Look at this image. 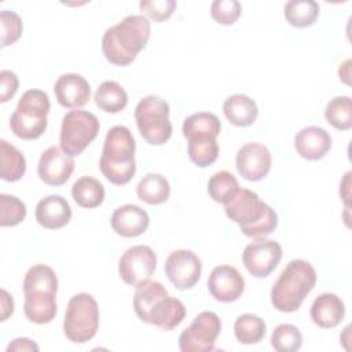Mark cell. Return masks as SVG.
<instances>
[{"label": "cell", "instance_id": "cell-1", "mask_svg": "<svg viewBox=\"0 0 352 352\" xmlns=\"http://www.w3.org/2000/svg\"><path fill=\"white\" fill-rule=\"evenodd\" d=\"M150 38V22L144 15H128L109 28L102 37L104 58L116 66L131 65Z\"/></svg>", "mask_w": 352, "mask_h": 352}, {"label": "cell", "instance_id": "cell-2", "mask_svg": "<svg viewBox=\"0 0 352 352\" xmlns=\"http://www.w3.org/2000/svg\"><path fill=\"white\" fill-rule=\"evenodd\" d=\"M224 210L227 217L236 223L241 232L249 238H264L272 234L278 226L276 212L248 188H239L224 204Z\"/></svg>", "mask_w": 352, "mask_h": 352}, {"label": "cell", "instance_id": "cell-3", "mask_svg": "<svg viewBox=\"0 0 352 352\" xmlns=\"http://www.w3.org/2000/svg\"><path fill=\"white\" fill-rule=\"evenodd\" d=\"M135 138L126 126L116 125L107 131L99 169L111 184L124 186L135 176Z\"/></svg>", "mask_w": 352, "mask_h": 352}, {"label": "cell", "instance_id": "cell-4", "mask_svg": "<svg viewBox=\"0 0 352 352\" xmlns=\"http://www.w3.org/2000/svg\"><path fill=\"white\" fill-rule=\"evenodd\" d=\"M315 268L302 258L292 260L271 289V304L280 312H294L316 285Z\"/></svg>", "mask_w": 352, "mask_h": 352}, {"label": "cell", "instance_id": "cell-5", "mask_svg": "<svg viewBox=\"0 0 352 352\" xmlns=\"http://www.w3.org/2000/svg\"><path fill=\"white\" fill-rule=\"evenodd\" d=\"M51 103L41 89H28L19 99L15 111L10 117L11 132L23 140H34L47 129V116Z\"/></svg>", "mask_w": 352, "mask_h": 352}, {"label": "cell", "instance_id": "cell-6", "mask_svg": "<svg viewBox=\"0 0 352 352\" xmlns=\"http://www.w3.org/2000/svg\"><path fill=\"white\" fill-rule=\"evenodd\" d=\"M99 329V307L88 293L73 296L65 312L63 334L74 344L91 341Z\"/></svg>", "mask_w": 352, "mask_h": 352}, {"label": "cell", "instance_id": "cell-7", "mask_svg": "<svg viewBox=\"0 0 352 352\" xmlns=\"http://www.w3.org/2000/svg\"><path fill=\"white\" fill-rule=\"evenodd\" d=\"M169 113L168 102L160 96L148 95L139 100L135 107V120L142 138L147 143L161 146L170 139L173 126L169 121Z\"/></svg>", "mask_w": 352, "mask_h": 352}, {"label": "cell", "instance_id": "cell-8", "mask_svg": "<svg viewBox=\"0 0 352 352\" xmlns=\"http://www.w3.org/2000/svg\"><path fill=\"white\" fill-rule=\"evenodd\" d=\"M99 120L85 110H70L62 118L59 143L60 148L70 157L80 155L98 136Z\"/></svg>", "mask_w": 352, "mask_h": 352}, {"label": "cell", "instance_id": "cell-9", "mask_svg": "<svg viewBox=\"0 0 352 352\" xmlns=\"http://www.w3.org/2000/svg\"><path fill=\"white\" fill-rule=\"evenodd\" d=\"M221 331L220 318L210 311L198 314L191 324L179 336V348L182 352H210Z\"/></svg>", "mask_w": 352, "mask_h": 352}, {"label": "cell", "instance_id": "cell-10", "mask_svg": "<svg viewBox=\"0 0 352 352\" xmlns=\"http://www.w3.org/2000/svg\"><path fill=\"white\" fill-rule=\"evenodd\" d=\"M157 268V254L147 245L126 249L118 261L120 278L129 286H138L151 278Z\"/></svg>", "mask_w": 352, "mask_h": 352}, {"label": "cell", "instance_id": "cell-11", "mask_svg": "<svg viewBox=\"0 0 352 352\" xmlns=\"http://www.w3.org/2000/svg\"><path fill=\"white\" fill-rule=\"evenodd\" d=\"M282 246L274 239L257 238L242 253V261L254 278H267L282 260Z\"/></svg>", "mask_w": 352, "mask_h": 352}, {"label": "cell", "instance_id": "cell-12", "mask_svg": "<svg viewBox=\"0 0 352 352\" xmlns=\"http://www.w3.org/2000/svg\"><path fill=\"white\" fill-rule=\"evenodd\" d=\"M165 274L170 283L179 290H187L197 285L202 272L199 257L186 249L172 252L165 261Z\"/></svg>", "mask_w": 352, "mask_h": 352}, {"label": "cell", "instance_id": "cell-13", "mask_svg": "<svg viewBox=\"0 0 352 352\" xmlns=\"http://www.w3.org/2000/svg\"><path fill=\"white\" fill-rule=\"evenodd\" d=\"M271 165V151L267 146L256 142L243 144L235 157L238 173L249 182H258L264 179L270 173Z\"/></svg>", "mask_w": 352, "mask_h": 352}, {"label": "cell", "instance_id": "cell-14", "mask_svg": "<svg viewBox=\"0 0 352 352\" xmlns=\"http://www.w3.org/2000/svg\"><path fill=\"white\" fill-rule=\"evenodd\" d=\"M74 170V160L60 147L51 146L40 155L37 175L41 182L48 186L65 184Z\"/></svg>", "mask_w": 352, "mask_h": 352}, {"label": "cell", "instance_id": "cell-15", "mask_svg": "<svg viewBox=\"0 0 352 352\" xmlns=\"http://www.w3.org/2000/svg\"><path fill=\"white\" fill-rule=\"evenodd\" d=\"M208 290L220 302H234L245 290V279L235 267L217 265L208 278Z\"/></svg>", "mask_w": 352, "mask_h": 352}, {"label": "cell", "instance_id": "cell-16", "mask_svg": "<svg viewBox=\"0 0 352 352\" xmlns=\"http://www.w3.org/2000/svg\"><path fill=\"white\" fill-rule=\"evenodd\" d=\"M54 92L58 103L70 110H78L85 106L91 98L89 82L77 73H66L58 77Z\"/></svg>", "mask_w": 352, "mask_h": 352}, {"label": "cell", "instance_id": "cell-17", "mask_svg": "<svg viewBox=\"0 0 352 352\" xmlns=\"http://www.w3.org/2000/svg\"><path fill=\"white\" fill-rule=\"evenodd\" d=\"M333 140L330 133L316 125L300 129L294 138V148L300 157L308 161L322 160L331 148Z\"/></svg>", "mask_w": 352, "mask_h": 352}, {"label": "cell", "instance_id": "cell-18", "mask_svg": "<svg viewBox=\"0 0 352 352\" xmlns=\"http://www.w3.org/2000/svg\"><path fill=\"white\" fill-rule=\"evenodd\" d=\"M111 228L116 234L124 238H136L146 232L150 224V217L144 209L138 205L126 204L118 206L110 219Z\"/></svg>", "mask_w": 352, "mask_h": 352}, {"label": "cell", "instance_id": "cell-19", "mask_svg": "<svg viewBox=\"0 0 352 352\" xmlns=\"http://www.w3.org/2000/svg\"><path fill=\"white\" fill-rule=\"evenodd\" d=\"M184 318H186L184 304L179 298L166 294L154 304L144 323L154 324L162 331H169L177 327Z\"/></svg>", "mask_w": 352, "mask_h": 352}, {"label": "cell", "instance_id": "cell-20", "mask_svg": "<svg viewBox=\"0 0 352 352\" xmlns=\"http://www.w3.org/2000/svg\"><path fill=\"white\" fill-rule=\"evenodd\" d=\"M309 315L318 327L333 329L342 322L345 316V304L334 293H322L314 300Z\"/></svg>", "mask_w": 352, "mask_h": 352}, {"label": "cell", "instance_id": "cell-21", "mask_svg": "<svg viewBox=\"0 0 352 352\" xmlns=\"http://www.w3.org/2000/svg\"><path fill=\"white\" fill-rule=\"evenodd\" d=\"M36 220L47 230H59L72 220V208L62 195H48L38 201Z\"/></svg>", "mask_w": 352, "mask_h": 352}, {"label": "cell", "instance_id": "cell-22", "mask_svg": "<svg viewBox=\"0 0 352 352\" xmlns=\"http://www.w3.org/2000/svg\"><path fill=\"white\" fill-rule=\"evenodd\" d=\"M23 312L36 324L50 323L58 312L56 293L50 290H30L25 293Z\"/></svg>", "mask_w": 352, "mask_h": 352}, {"label": "cell", "instance_id": "cell-23", "mask_svg": "<svg viewBox=\"0 0 352 352\" xmlns=\"http://www.w3.org/2000/svg\"><path fill=\"white\" fill-rule=\"evenodd\" d=\"M221 129L220 120L213 113L199 111L188 116L183 122V135L187 142L217 139Z\"/></svg>", "mask_w": 352, "mask_h": 352}, {"label": "cell", "instance_id": "cell-24", "mask_svg": "<svg viewBox=\"0 0 352 352\" xmlns=\"http://www.w3.org/2000/svg\"><path fill=\"white\" fill-rule=\"evenodd\" d=\"M226 118L235 126H250L258 116L256 102L243 94H234L223 103Z\"/></svg>", "mask_w": 352, "mask_h": 352}, {"label": "cell", "instance_id": "cell-25", "mask_svg": "<svg viewBox=\"0 0 352 352\" xmlns=\"http://www.w3.org/2000/svg\"><path fill=\"white\" fill-rule=\"evenodd\" d=\"M136 195L148 205H161L170 195V184L168 179L160 173H147L136 186Z\"/></svg>", "mask_w": 352, "mask_h": 352}, {"label": "cell", "instance_id": "cell-26", "mask_svg": "<svg viewBox=\"0 0 352 352\" xmlns=\"http://www.w3.org/2000/svg\"><path fill=\"white\" fill-rule=\"evenodd\" d=\"M104 187L103 184L91 176H82L77 179L72 187V197L76 204L85 209H94L103 204L104 201Z\"/></svg>", "mask_w": 352, "mask_h": 352}, {"label": "cell", "instance_id": "cell-27", "mask_svg": "<svg viewBox=\"0 0 352 352\" xmlns=\"http://www.w3.org/2000/svg\"><path fill=\"white\" fill-rule=\"evenodd\" d=\"M26 172L25 155L11 143L0 140V177L6 182H16Z\"/></svg>", "mask_w": 352, "mask_h": 352}, {"label": "cell", "instance_id": "cell-28", "mask_svg": "<svg viewBox=\"0 0 352 352\" xmlns=\"http://www.w3.org/2000/svg\"><path fill=\"white\" fill-rule=\"evenodd\" d=\"M96 106L106 113H120L128 104V94L126 91L113 80L103 81L95 95H94Z\"/></svg>", "mask_w": 352, "mask_h": 352}, {"label": "cell", "instance_id": "cell-29", "mask_svg": "<svg viewBox=\"0 0 352 352\" xmlns=\"http://www.w3.org/2000/svg\"><path fill=\"white\" fill-rule=\"evenodd\" d=\"M168 292L165 286L161 282L157 280H146L136 286L135 296H133V309L138 318L144 322L148 312L154 307V304L164 296H166Z\"/></svg>", "mask_w": 352, "mask_h": 352}, {"label": "cell", "instance_id": "cell-30", "mask_svg": "<svg viewBox=\"0 0 352 352\" xmlns=\"http://www.w3.org/2000/svg\"><path fill=\"white\" fill-rule=\"evenodd\" d=\"M286 21L294 28L312 26L319 16V4L314 0H290L285 4Z\"/></svg>", "mask_w": 352, "mask_h": 352}, {"label": "cell", "instance_id": "cell-31", "mask_svg": "<svg viewBox=\"0 0 352 352\" xmlns=\"http://www.w3.org/2000/svg\"><path fill=\"white\" fill-rule=\"evenodd\" d=\"M267 331V324L264 319L253 314H243L235 319L234 333L238 342L245 345H252L260 342Z\"/></svg>", "mask_w": 352, "mask_h": 352}, {"label": "cell", "instance_id": "cell-32", "mask_svg": "<svg viewBox=\"0 0 352 352\" xmlns=\"http://www.w3.org/2000/svg\"><path fill=\"white\" fill-rule=\"evenodd\" d=\"M239 183L236 177L228 170H220L210 176L208 182L209 197L219 204H227L235 192L239 190Z\"/></svg>", "mask_w": 352, "mask_h": 352}, {"label": "cell", "instance_id": "cell-33", "mask_svg": "<svg viewBox=\"0 0 352 352\" xmlns=\"http://www.w3.org/2000/svg\"><path fill=\"white\" fill-rule=\"evenodd\" d=\"M324 118L338 131H349L352 128V100L349 96L333 98L326 109Z\"/></svg>", "mask_w": 352, "mask_h": 352}, {"label": "cell", "instance_id": "cell-34", "mask_svg": "<svg viewBox=\"0 0 352 352\" xmlns=\"http://www.w3.org/2000/svg\"><path fill=\"white\" fill-rule=\"evenodd\" d=\"M23 293L30 290H58V278L55 271L44 264H36L28 270L23 278Z\"/></svg>", "mask_w": 352, "mask_h": 352}, {"label": "cell", "instance_id": "cell-35", "mask_svg": "<svg viewBox=\"0 0 352 352\" xmlns=\"http://www.w3.org/2000/svg\"><path fill=\"white\" fill-rule=\"evenodd\" d=\"M271 345L278 352H296L302 345V334L297 326L282 323L272 331Z\"/></svg>", "mask_w": 352, "mask_h": 352}, {"label": "cell", "instance_id": "cell-36", "mask_svg": "<svg viewBox=\"0 0 352 352\" xmlns=\"http://www.w3.org/2000/svg\"><path fill=\"white\" fill-rule=\"evenodd\" d=\"M26 217V205L16 197L0 194V226L14 227Z\"/></svg>", "mask_w": 352, "mask_h": 352}, {"label": "cell", "instance_id": "cell-37", "mask_svg": "<svg viewBox=\"0 0 352 352\" xmlns=\"http://www.w3.org/2000/svg\"><path fill=\"white\" fill-rule=\"evenodd\" d=\"M188 158L190 161L199 166L208 168L214 164L219 157V143L217 139L202 140V142H188Z\"/></svg>", "mask_w": 352, "mask_h": 352}, {"label": "cell", "instance_id": "cell-38", "mask_svg": "<svg viewBox=\"0 0 352 352\" xmlns=\"http://www.w3.org/2000/svg\"><path fill=\"white\" fill-rule=\"evenodd\" d=\"M0 29H1V47L12 45L22 34L23 23L21 16L10 10L0 12Z\"/></svg>", "mask_w": 352, "mask_h": 352}, {"label": "cell", "instance_id": "cell-39", "mask_svg": "<svg viewBox=\"0 0 352 352\" xmlns=\"http://www.w3.org/2000/svg\"><path fill=\"white\" fill-rule=\"evenodd\" d=\"M241 12V4L236 0H214L210 4V15L220 25H234Z\"/></svg>", "mask_w": 352, "mask_h": 352}, {"label": "cell", "instance_id": "cell-40", "mask_svg": "<svg viewBox=\"0 0 352 352\" xmlns=\"http://www.w3.org/2000/svg\"><path fill=\"white\" fill-rule=\"evenodd\" d=\"M176 7L177 3L175 0H142L139 3L140 11L146 18H150L154 22H164L169 19Z\"/></svg>", "mask_w": 352, "mask_h": 352}, {"label": "cell", "instance_id": "cell-41", "mask_svg": "<svg viewBox=\"0 0 352 352\" xmlns=\"http://www.w3.org/2000/svg\"><path fill=\"white\" fill-rule=\"evenodd\" d=\"M0 81H1V92H0V102H8L18 91L19 80L16 74L11 70H1L0 72Z\"/></svg>", "mask_w": 352, "mask_h": 352}, {"label": "cell", "instance_id": "cell-42", "mask_svg": "<svg viewBox=\"0 0 352 352\" xmlns=\"http://www.w3.org/2000/svg\"><path fill=\"white\" fill-rule=\"evenodd\" d=\"M0 320L6 322L12 315L15 307L12 296L6 289L0 290Z\"/></svg>", "mask_w": 352, "mask_h": 352}, {"label": "cell", "instance_id": "cell-43", "mask_svg": "<svg viewBox=\"0 0 352 352\" xmlns=\"http://www.w3.org/2000/svg\"><path fill=\"white\" fill-rule=\"evenodd\" d=\"M11 351H16V352H21V351H38V345L32 341L30 338H26V337H21V338H15L12 340L8 346H7V352H11Z\"/></svg>", "mask_w": 352, "mask_h": 352}, {"label": "cell", "instance_id": "cell-44", "mask_svg": "<svg viewBox=\"0 0 352 352\" xmlns=\"http://www.w3.org/2000/svg\"><path fill=\"white\" fill-rule=\"evenodd\" d=\"M349 186H351V172H346L345 176H344V180L340 184V195L344 199V202L346 205V209L349 206V197H351Z\"/></svg>", "mask_w": 352, "mask_h": 352}, {"label": "cell", "instance_id": "cell-45", "mask_svg": "<svg viewBox=\"0 0 352 352\" xmlns=\"http://www.w3.org/2000/svg\"><path fill=\"white\" fill-rule=\"evenodd\" d=\"M349 65H351V60L346 59L342 65H340V69H338L340 80H342L345 84H349Z\"/></svg>", "mask_w": 352, "mask_h": 352}]
</instances>
